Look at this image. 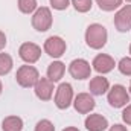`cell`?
Masks as SVG:
<instances>
[{"mask_svg":"<svg viewBox=\"0 0 131 131\" xmlns=\"http://www.w3.org/2000/svg\"><path fill=\"white\" fill-rule=\"evenodd\" d=\"M85 41L92 49H101L107 43V29L102 25H90L85 32Z\"/></svg>","mask_w":131,"mask_h":131,"instance_id":"cell-1","label":"cell"},{"mask_svg":"<svg viewBox=\"0 0 131 131\" xmlns=\"http://www.w3.org/2000/svg\"><path fill=\"white\" fill-rule=\"evenodd\" d=\"M15 78H17V82L21 87H32V85L37 84V81L40 79L37 69L32 67V66H21L18 69Z\"/></svg>","mask_w":131,"mask_h":131,"instance_id":"cell-2","label":"cell"},{"mask_svg":"<svg viewBox=\"0 0 131 131\" xmlns=\"http://www.w3.org/2000/svg\"><path fill=\"white\" fill-rule=\"evenodd\" d=\"M50 25H52V14H50L49 8H44V6L40 8L32 17V26L37 31L44 32L50 28Z\"/></svg>","mask_w":131,"mask_h":131,"instance_id":"cell-3","label":"cell"},{"mask_svg":"<svg viewBox=\"0 0 131 131\" xmlns=\"http://www.w3.org/2000/svg\"><path fill=\"white\" fill-rule=\"evenodd\" d=\"M128 101H130V96H128L125 87H122V85H114L108 93V102L114 108H121V107L127 105Z\"/></svg>","mask_w":131,"mask_h":131,"instance_id":"cell-4","label":"cell"},{"mask_svg":"<svg viewBox=\"0 0 131 131\" xmlns=\"http://www.w3.org/2000/svg\"><path fill=\"white\" fill-rule=\"evenodd\" d=\"M72 98H73V92H72V85L70 84H61L58 89H57V96H55V104L58 108L64 110L70 105L72 102Z\"/></svg>","mask_w":131,"mask_h":131,"instance_id":"cell-5","label":"cell"},{"mask_svg":"<svg viewBox=\"0 0 131 131\" xmlns=\"http://www.w3.org/2000/svg\"><path fill=\"white\" fill-rule=\"evenodd\" d=\"M44 50L47 52V55L53 58H60L66 52V43L60 37H50L44 43Z\"/></svg>","mask_w":131,"mask_h":131,"instance_id":"cell-6","label":"cell"},{"mask_svg":"<svg viewBox=\"0 0 131 131\" xmlns=\"http://www.w3.org/2000/svg\"><path fill=\"white\" fill-rule=\"evenodd\" d=\"M69 72L75 79H85V78L90 76L92 69H90V64L85 60H75V61L70 63Z\"/></svg>","mask_w":131,"mask_h":131,"instance_id":"cell-7","label":"cell"},{"mask_svg":"<svg viewBox=\"0 0 131 131\" xmlns=\"http://www.w3.org/2000/svg\"><path fill=\"white\" fill-rule=\"evenodd\" d=\"M114 25L117 28V31L121 32H127L131 29V5L122 8L116 17H114Z\"/></svg>","mask_w":131,"mask_h":131,"instance_id":"cell-8","label":"cell"},{"mask_svg":"<svg viewBox=\"0 0 131 131\" xmlns=\"http://www.w3.org/2000/svg\"><path fill=\"white\" fill-rule=\"evenodd\" d=\"M18 53H20L21 60H25L26 63H35V61H38V58L41 55V49L34 43H25V44H21Z\"/></svg>","mask_w":131,"mask_h":131,"instance_id":"cell-9","label":"cell"},{"mask_svg":"<svg viewBox=\"0 0 131 131\" xmlns=\"http://www.w3.org/2000/svg\"><path fill=\"white\" fill-rule=\"evenodd\" d=\"M52 92H53V84L50 79H46V78H41L37 81L35 84V93L37 96L41 99V101H49L52 96Z\"/></svg>","mask_w":131,"mask_h":131,"instance_id":"cell-10","label":"cell"},{"mask_svg":"<svg viewBox=\"0 0 131 131\" xmlns=\"http://www.w3.org/2000/svg\"><path fill=\"white\" fill-rule=\"evenodd\" d=\"M75 108H76L78 113L85 114V113H89V111H92L95 108V101H93V98L90 95L81 93V95H78L76 99H75Z\"/></svg>","mask_w":131,"mask_h":131,"instance_id":"cell-11","label":"cell"},{"mask_svg":"<svg viewBox=\"0 0 131 131\" xmlns=\"http://www.w3.org/2000/svg\"><path fill=\"white\" fill-rule=\"evenodd\" d=\"M108 127V122L101 114H90L85 119V128L89 131H104Z\"/></svg>","mask_w":131,"mask_h":131,"instance_id":"cell-12","label":"cell"},{"mask_svg":"<svg viewBox=\"0 0 131 131\" xmlns=\"http://www.w3.org/2000/svg\"><path fill=\"white\" fill-rule=\"evenodd\" d=\"M93 66H95V70L99 73H107L110 70L114 69V60L108 55H98L95 60H93Z\"/></svg>","mask_w":131,"mask_h":131,"instance_id":"cell-13","label":"cell"},{"mask_svg":"<svg viewBox=\"0 0 131 131\" xmlns=\"http://www.w3.org/2000/svg\"><path fill=\"white\" fill-rule=\"evenodd\" d=\"M89 89H90V93H93V95H98V96L99 95H104L108 90V81H107V78L96 76V78H93L90 81Z\"/></svg>","mask_w":131,"mask_h":131,"instance_id":"cell-14","label":"cell"},{"mask_svg":"<svg viewBox=\"0 0 131 131\" xmlns=\"http://www.w3.org/2000/svg\"><path fill=\"white\" fill-rule=\"evenodd\" d=\"M64 64L63 63H60V61H55V63H52V64L49 66V69H47V76H49V79L52 81V82H57V81H60L61 78H63V75H64Z\"/></svg>","mask_w":131,"mask_h":131,"instance_id":"cell-15","label":"cell"},{"mask_svg":"<svg viewBox=\"0 0 131 131\" xmlns=\"http://www.w3.org/2000/svg\"><path fill=\"white\" fill-rule=\"evenodd\" d=\"M2 128L3 131H21L23 128V121L17 116H9L3 121L2 124Z\"/></svg>","mask_w":131,"mask_h":131,"instance_id":"cell-16","label":"cell"},{"mask_svg":"<svg viewBox=\"0 0 131 131\" xmlns=\"http://www.w3.org/2000/svg\"><path fill=\"white\" fill-rule=\"evenodd\" d=\"M12 69V58L8 53H0V75L9 73Z\"/></svg>","mask_w":131,"mask_h":131,"instance_id":"cell-17","label":"cell"},{"mask_svg":"<svg viewBox=\"0 0 131 131\" xmlns=\"http://www.w3.org/2000/svg\"><path fill=\"white\" fill-rule=\"evenodd\" d=\"M96 3L102 11H113L122 5V0H96Z\"/></svg>","mask_w":131,"mask_h":131,"instance_id":"cell-18","label":"cell"},{"mask_svg":"<svg viewBox=\"0 0 131 131\" xmlns=\"http://www.w3.org/2000/svg\"><path fill=\"white\" fill-rule=\"evenodd\" d=\"M18 8L25 14H31L37 8V0H18Z\"/></svg>","mask_w":131,"mask_h":131,"instance_id":"cell-19","label":"cell"},{"mask_svg":"<svg viewBox=\"0 0 131 131\" xmlns=\"http://www.w3.org/2000/svg\"><path fill=\"white\" fill-rule=\"evenodd\" d=\"M72 3L79 12H87L92 9V0H72Z\"/></svg>","mask_w":131,"mask_h":131,"instance_id":"cell-20","label":"cell"},{"mask_svg":"<svg viewBox=\"0 0 131 131\" xmlns=\"http://www.w3.org/2000/svg\"><path fill=\"white\" fill-rule=\"evenodd\" d=\"M119 70L124 75L131 76V58H122L121 63H119Z\"/></svg>","mask_w":131,"mask_h":131,"instance_id":"cell-21","label":"cell"},{"mask_svg":"<svg viewBox=\"0 0 131 131\" xmlns=\"http://www.w3.org/2000/svg\"><path fill=\"white\" fill-rule=\"evenodd\" d=\"M35 131H55V127L52 125V122H49V121L44 119V121H40L37 124Z\"/></svg>","mask_w":131,"mask_h":131,"instance_id":"cell-22","label":"cell"},{"mask_svg":"<svg viewBox=\"0 0 131 131\" xmlns=\"http://www.w3.org/2000/svg\"><path fill=\"white\" fill-rule=\"evenodd\" d=\"M50 3L55 9H66L69 6V0H50Z\"/></svg>","mask_w":131,"mask_h":131,"instance_id":"cell-23","label":"cell"},{"mask_svg":"<svg viewBox=\"0 0 131 131\" xmlns=\"http://www.w3.org/2000/svg\"><path fill=\"white\" fill-rule=\"evenodd\" d=\"M122 119H124L128 125H131V105H128V107L124 110V113H122Z\"/></svg>","mask_w":131,"mask_h":131,"instance_id":"cell-24","label":"cell"},{"mask_svg":"<svg viewBox=\"0 0 131 131\" xmlns=\"http://www.w3.org/2000/svg\"><path fill=\"white\" fill-rule=\"evenodd\" d=\"M5 46H6V37H5V34L0 31V50H2Z\"/></svg>","mask_w":131,"mask_h":131,"instance_id":"cell-25","label":"cell"},{"mask_svg":"<svg viewBox=\"0 0 131 131\" xmlns=\"http://www.w3.org/2000/svg\"><path fill=\"white\" fill-rule=\"evenodd\" d=\"M110 131H127L125 127H122V125H114V127H111Z\"/></svg>","mask_w":131,"mask_h":131,"instance_id":"cell-26","label":"cell"},{"mask_svg":"<svg viewBox=\"0 0 131 131\" xmlns=\"http://www.w3.org/2000/svg\"><path fill=\"white\" fill-rule=\"evenodd\" d=\"M63 131H79L78 128H73V127H69V128H66V130H63Z\"/></svg>","mask_w":131,"mask_h":131,"instance_id":"cell-27","label":"cell"},{"mask_svg":"<svg viewBox=\"0 0 131 131\" xmlns=\"http://www.w3.org/2000/svg\"><path fill=\"white\" fill-rule=\"evenodd\" d=\"M0 93H2V82H0Z\"/></svg>","mask_w":131,"mask_h":131,"instance_id":"cell-28","label":"cell"},{"mask_svg":"<svg viewBox=\"0 0 131 131\" xmlns=\"http://www.w3.org/2000/svg\"><path fill=\"white\" fill-rule=\"evenodd\" d=\"M130 92H131V84H130Z\"/></svg>","mask_w":131,"mask_h":131,"instance_id":"cell-29","label":"cell"},{"mask_svg":"<svg viewBox=\"0 0 131 131\" xmlns=\"http://www.w3.org/2000/svg\"><path fill=\"white\" fill-rule=\"evenodd\" d=\"M130 53H131V46H130Z\"/></svg>","mask_w":131,"mask_h":131,"instance_id":"cell-30","label":"cell"},{"mask_svg":"<svg viewBox=\"0 0 131 131\" xmlns=\"http://www.w3.org/2000/svg\"><path fill=\"white\" fill-rule=\"evenodd\" d=\"M127 2H131V0H127Z\"/></svg>","mask_w":131,"mask_h":131,"instance_id":"cell-31","label":"cell"}]
</instances>
